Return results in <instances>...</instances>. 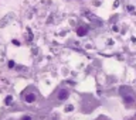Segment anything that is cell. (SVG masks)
Masks as SVG:
<instances>
[{
    "mask_svg": "<svg viewBox=\"0 0 136 120\" xmlns=\"http://www.w3.org/2000/svg\"><path fill=\"white\" fill-rule=\"evenodd\" d=\"M67 98H68V90L67 89H61L60 93H58V99H60V100H65Z\"/></svg>",
    "mask_w": 136,
    "mask_h": 120,
    "instance_id": "6da1fadb",
    "label": "cell"
},
{
    "mask_svg": "<svg viewBox=\"0 0 136 120\" xmlns=\"http://www.w3.org/2000/svg\"><path fill=\"white\" fill-rule=\"evenodd\" d=\"M35 99H37V96H35L34 93H30V95H27V96H26V102H27V103H33Z\"/></svg>",
    "mask_w": 136,
    "mask_h": 120,
    "instance_id": "7a4b0ae2",
    "label": "cell"
},
{
    "mask_svg": "<svg viewBox=\"0 0 136 120\" xmlns=\"http://www.w3.org/2000/svg\"><path fill=\"white\" fill-rule=\"evenodd\" d=\"M77 33H78V35H85L87 34V28L85 27H78Z\"/></svg>",
    "mask_w": 136,
    "mask_h": 120,
    "instance_id": "3957f363",
    "label": "cell"
},
{
    "mask_svg": "<svg viewBox=\"0 0 136 120\" xmlns=\"http://www.w3.org/2000/svg\"><path fill=\"white\" fill-rule=\"evenodd\" d=\"M12 102H13V98H12V96H7V98H6V105H10Z\"/></svg>",
    "mask_w": 136,
    "mask_h": 120,
    "instance_id": "277c9868",
    "label": "cell"
},
{
    "mask_svg": "<svg viewBox=\"0 0 136 120\" xmlns=\"http://www.w3.org/2000/svg\"><path fill=\"white\" fill-rule=\"evenodd\" d=\"M9 66H10V68H13V66H14V62H13V61H10V62H9Z\"/></svg>",
    "mask_w": 136,
    "mask_h": 120,
    "instance_id": "5b68a950",
    "label": "cell"
},
{
    "mask_svg": "<svg viewBox=\"0 0 136 120\" xmlns=\"http://www.w3.org/2000/svg\"><path fill=\"white\" fill-rule=\"evenodd\" d=\"M21 120H31V117H30V116H24Z\"/></svg>",
    "mask_w": 136,
    "mask_h": 120,
    "instance_id": "8992f818",
    "label": "cell"
}]
</instances>
